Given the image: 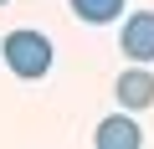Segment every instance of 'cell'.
<instances>
[{
	"mask_svg": "<svg viewBox=\"0 0 154 149\" xmlns=\"http://www.w3.org/2000/svg\"><path fill=\"white\" fill-rule=\"evenodd\" d=\"M0 57H5V67L21 82H36V77L51 72V41L41 31H31V26H21V31H11L5 41H0Z\"/></svg>",
	"mask_w": 154,
	"mask_h": 149,
	"instance_id": "6da1fadb",
	"label": "cell"
},
{
	"mask_svg": "<svg viewBox=\"0 0 154 149\" xmlns=\"http://www.w3.org/2000/svg\"><path fill=\"white\" fill-rule=\"evenodd\" d=\"M118 51H123L134 67H149V62H154V11H134V16L123 21Z\"/></svg>",
	"mask_w": 154,
	"mask_h": 149,
	"instance_id": "7a4b0ae2",
	"label": "cell"
},
{
	"mask_svg": "<svg viewBox=\"0 0 154 149\" xmlns=\"http://www.w3.org/2000/svg\"><path fill=\"white\" fill-rule=\"evenodd\" d=\"M113 93H118V108H123V113L149 108V103H154V72H149V67H128V72H118Z\"/></svg>",
	"mask_w": 154,
	"mask_h": 149,
	"instance_id": "277c9868",
	"label": "cell"
},
{
	"mask_svg": "<svg viewBox=\"0 0 154 149\" xmlns=\"http://www.w3.org/2000/svg\"><path fill=\"white\" fill-rule=\"evenodd\" d=\"M93 149H144V129L118 108V113L98 118V129H93Z\"/></svg>",
	"mask_w": 154,
	"mask_h": 149,
	"instance_id": "3957f363",
	"label": "cell"
},
{
	"mask_svg": "<svg viewBox=\"0 0 154 149\" xmlns=\"http://www.w3.org/2000/svg\"><path fill=\"white\" fill-rule=\"evenodd\" d=\"M67 5H72L77 21H88V26H108V21L123 16V0H67Z\"/></svg>",
	"mask_w": 154,
	"mask_h": 149,
	"instance_id": "5b68a950",
	"label": "cell"
},
{
	"mask_svg": "<svg viewBox=\"0 0 154 149\" xmlns=\"http://www.w3.org/2000/svg\"><path fill=\"white\" fill-rule=\"evenodd\" d=\"M0 5H11V0H0Z\"/></svg>",
	"mask_w": 154,
	"mask_h": 149,
	"instance_id": "8992f818",
	"label": "cell"
}]
</instances>
